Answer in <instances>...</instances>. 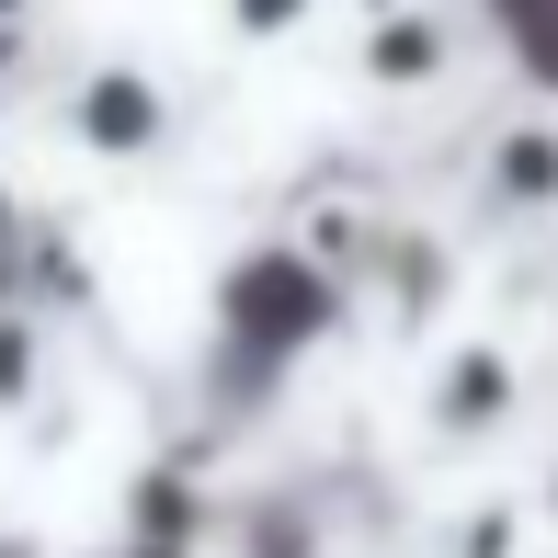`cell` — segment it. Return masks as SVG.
<instances>
[{
	"mask_svg": "<svg viewBox=\"0 0 558 558\" xmlns=\"http://www.w3.org/2000/svg\"><path fill=\"white\" fill-rule=\"evenodd\" d=\"M478 12H490V35L513 46V69L536 92H558V0H478Z\"/></svg>",
	"mask_w": 558,
	"mask_h": 558,
	"instance_id": "1",
	"label": "cell"
}]
</instances>
